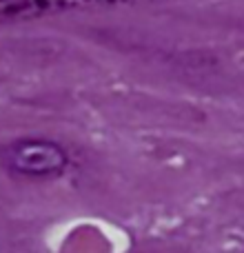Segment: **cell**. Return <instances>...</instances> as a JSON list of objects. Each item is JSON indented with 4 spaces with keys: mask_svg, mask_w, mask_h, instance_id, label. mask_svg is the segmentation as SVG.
Masks as SVG:
<instances>
[{
    "mask_svg": "<svg viewBox=\"0 0 244 253\" xmlns=\"http://www.w3.org/2000/svg\"><path fill=\"white\" fill-rule=\"evenodd\" d=\"M7 162L13 171L29 178H51L67 169V151L49 140H18L9 147Z\"/></svg>",
    "mask_w": 244,
    "mask_h": 253,
    "instance_id": "1",
    "label": "cell"
},
{
    "mask_svg": "<svg viewBox=\"0 0 244 253\" xmlns=\"http://www.w3.org/2000/svg\"><path fill=\"white\" fill-rule=\"evenodd\" d=\"M93 2H114V0H0V22L38 18Z\"/></svg>",
    "mask_w": 244,
    "mask_h": 253,
    "instance_id": "2",
    "label": "cell"
}]
</instances>
